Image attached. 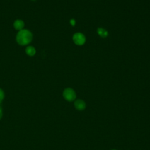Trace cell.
Segmentation results:
<instances>
[{
  "mask_svg": "<svg viewBox=\"0 0 150 150\" xmlns=\"http://www.w3.org/2000/svg\"><path fill=\"white\" fill-rule=\"evenodd\" d=\"M4 98V91L0 88V103L2 102Z\"/></svg>",
  "mask_w": 150,
  "mask_h": 150,
  "instance_id": "obj_8",
  "label": "cell"
},
{
  "mask_svg": "<svg viewBox=\"0 0 150 150\" xmlns=\"http://www.w3.org/2000/svg\"><path fill=\"white\" fill-rule=\"evenodd\" d=\"M97 32L102 38H106L108 36V32L102 28H98L97 30Z\"/></svg>",
  "mask_w": 150,
  "mask_h": 150,
  "instance_id": "obj_6",
  "label": "cell"
},
{
  "mask_svg": "<svg viewBox=\"0 0 150 150\" xmlns=\"http://www.w3.org/2000/svg\"><path fill=\"white\" fill-rule=\"evenodd\" d=\"M2 116V109H1V108L0 107V119L1 118Z\"/></svg>",
  "mask_w": 150,
  "mask_h": 150,
  "instance_id": "obj_10",
  "label": "cell"
},
{
  "mask_svg": "<svg viewBox=\"0 0 150 150\" xmlns=\"http://www.w3.org/2000/svg\"><path fill=\"white\" fill-rule=\"evenodd\" d=\"M70 23L72 26H74L75 25V23H76V22L74 21V19H71L70 20Z\"/></svg>",
  "mask_w": 150,
  "mask_h": 150,
  "instance_id": "obj_9",
  "label": "cell"
},
{
  "mask_svg": "<svg viewBox=\"0 0 150 150\" xmlns=\"http://www.w3.org/2000/svg\"><path fill=\"white\" fill-rule=\"evenodd\" d=\"M26 53L28 55H29L30 56H32L35 55V54L36 53V50H35V47H33V46H29L26 47Z\"/></svg>",
  "mask_w": 150,
  "mask_h": 150,
  "instance_id": "obj_7",
  "label": "cell"
},
{
  "mask_svg": "<svg viewBox=\"0 0 150 150\" xmlns=\"http://www.w3.org/2000/svg\"><path fill=\"white\" fill-rule=\"evenodd\" d=\"M13 26L16 30H21L24 27V22L21 19H17L14 22Z\"/></svg>",
  "mask_w": 150,
  "mask_h": 150,
  "instance_id": "obj_5",
  "label": "cell"
},
{
  "mask_svg": "<svg viewBox=\"0 0 150 150\" xmlns=\"http://www.w3.org/2000/svg\"><path fill=\"white\" fill-rule=\"evenodd\" d=\"M74 107L77 110L82 111L86 108V103L83 100L78 99L74 101Z\"/></svg>",
  "mask_w": 150,
  "mask_h": 150,
  "instance_id": "obj_4",
  "label": "cell"
},
{
  "mask_svg": "<svg viewBox=\"0 0 150 150\" xmlns=\"http://www.w3.org/2000/svg\"><path fill=\"white\" fill-rule=\"evenodd\" d=\"M16 39L19 45H26L32 41V34L27 29H22L17 33Z\"/></svg>",
  "mask_w": 150,
  "mask_h": 150,
  "instance_id": "obj_1",
  "label": "cell"
},
{
  "mask_svg": "<svg viewBox=\"0 0 150 150\" xmlns=\"http://www.w3.org/2000/svg\"><path fill=\"white\" fill-rule=\"evenodd\" d=\"M63 97L68 101H72L76 99V94L74 90L71 88H66L63 93Z\"/></svg>",
  "mask_w": 150,
  "mask_h": 150,
  "instance_id": "obj_2",
  "label": "cell"
},
{
  "mask_svg": "<svg viewBox=\"0 0 150 150\" xmlns=\"http://www.w3.org/2000/svg\"><path fill=\"white\" fill-rule=\"evenodd\" d=\"M112 150H116V149H112Z\"/></svg>",
  "mask_w": 150,
  "mask_h": 150,
  "instance_id": "obj_11",
  "label": "cell"
},
{
  "mask_svg": "<svg viewBox=\"0 0 150 150\" xmlns=\"http://www.w3.org/2000/svg\"><path fill=\"white\" fill-rule=\"evenodd\" d=\"M73 40L77 45H83L86 42V38L81 33H76L73 36Z\"/></svg>",
  "mask_w": 150,
  "mask_h": 150,
  "instance_id": "obj_3",
  "label": "cell"
}]
</instances>
